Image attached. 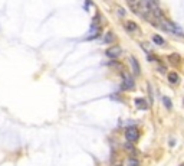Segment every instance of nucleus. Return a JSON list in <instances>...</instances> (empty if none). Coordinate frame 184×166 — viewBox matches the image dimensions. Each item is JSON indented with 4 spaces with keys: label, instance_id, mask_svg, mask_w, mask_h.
<instances>
[{
    "label": "nucleus",
    "instance_id": "nucleus-1",
    "mask_svg": "<svg viewBox=\"0 0 184 166\" xmlns=\"http://www.w3.org/2000/svg\"><path fill=\"white\" fill-rule=\"evenodd\" d=\"M125 139L128 140V142H137V140L139 139V132L137 127H127V130H125Z\"/></svg>",
    "mask_w": 184,
    "mask_h": 166
},
{
    "label": "nucleus",
    "instance_id": "nucleus-2",
    "mask_svg": "<svg viewBox=\"0 0 184 166\" xmlns=\"http://www.w3.org/2000/svg\"><path fill=\"white\" fill-rule=\"evenodd\" d=\"M121 53H122V49H121V46L114 45V46H109V48L106 49L105 55L108 58H111V59H116V58L121 57Z\"/></svg>",
    "mask_w": 184,
    "mask_h": 166
},
{
    "label": "nucleus",
    "instance_id": "nucleus-3",
    "mask_svg": "<svg viewBox=\"0 0 184 166\" xmlns=\"http://www.w3.org/2000/svg\"><path fill=\"white\" fill-rule=\"evenodd\" d=\"M122 78H124L122 90H131V88H134V79H132V77L130 75L128 72H124V74H122Z\"/></svg>",
    "mask_w": 184,
    "mask_h": 166
},
{
    "label": "nucleus",
    "instance_id": "nucleus-4",
    "mask_svg": "<svg viewBox=\"0 0 184 166\" xmlns=\"http://www.w3.org/2000/svg\"><path fill=\"white\" fill-rule=\"evenodd\" d=\"M130 64H131V67H132V71H134V74H135V75H139V64H138V61H137L135 57L130 58Z\"/></svg>",
    "mask_w": 184,
    "mask_h": 166
},
{
    "label": "nucleus",
    "instance_id": "nucleus-5",
    "mask_svg": "<svg viewBox=\"0 0 184 166\" xmlns=\"http://www.w3.org/2000/svg\"><path fill=\"white\" fill-rule=\"evenodd\" d=\"M124 26L130 33H135V32H138V26H137V23H134V22H130V20H128V22L124 23Z\"/></svg>",
    "mask_w": 184,
    "mask_h": 166
},
{
    "label": "nucleus",
    "instance_id": "nucleus-6",
    "mask_svg": "<svg viewBox=\"0 0 184 166\" xmlns=\"http://www.w3.org/2000/svg\"><path fill=\"white\" fill-rule=\"evenodd\" d=\"M135 106L138 107L139 110H147L148 108V104H147V101L144 100V98H135Z\"/></svg>",
    "mask_w": 184,
    "mask_h": 166
},
{
    "label": "nucleus",
    "instance_id": "nucleus-7",
    "mask_svg": "<svg viewBox=\"0 0 184 166\" xmlns=\"http://www.w3.org/2000/svg\"><path fill=\"white\" fill-rule=\"evenodd\" d=\"M153 42H154L155 45H160V46L165 45V41L160 36V35H153Z\"/></svg>",
    "mask_w": 184,
    "mask_h": 166
},
{
    "label": "nucleus",
    "instance_id": "nucleus-8",
    "mask_svg": "<svg viewBox=\"0 0 184 166\" xmlns=\"http://www.w3.org/2000/svg\"><path fill=\"white\" fill-rule=\"evenodd\" d=\"M178 79H180V77H178L177 72H170V74H168V81L171 84H177V83H178Z\"/></svg>",
    "mask_w": 184,
    "mask_h": 166
},
{
    "label": "nucleus",
    "instance_id": "nucleus-9",
    "mask_svg": "<svg viewBox=\"0 0 184 166\" xmlns=\"http://www.w3.org/2000/svg\"><path fill=\"white\" fill-rule=\"evenodd\" d=\"M163 103H164V106L167 107V108H168V110H171L173 104H171V100H170L168 97H164V98H163Z\"/></svg>",
    "mask_w": 184,
    "mask_h": 166
},
{
    "label": "nucleus",
    "instance_id": "nucleus-10",
    "mask_svg": "<svg viewBox=\"0 0 184 166\" xmlns=\"http://www.w3.org/2000/svg\"><path fill=\"white\" fill-rule=\"evenodd\" d=\"M170 62L177 65L178 62H180V57H178V55H171V57H170Z\"/></svg>",
    "mask_w": 184,
    "mask_h": 166
},
{
    "label": "nucleus",
    "instance_id": "nucleus-11",
    "mask_svg": "<svg viewBox=\"0 0 184 166\" xmlns=\"http://www.w3.org/2000/svg\"><path fill=\"white\" fill-rule=\"evenodd\" d=\"M114 41V33L112 32H108V33H106V36H105V42H112Z\"/></svg>",
    "mask_w": 184,
    "mask_h": 166
},
{
    "label": "nucleus",
    "instance_id": "nucleus-12",
    "mask_svg": "<svg viewBox=\"0 0 184 166\" xmlns=\"http://www.w3.org/2000/svg\"><path fill=\"white\" fill-rule=\"evenodd\" d=\"M127 165H128V166H138V162H137L135 159H128V160H127Z\"/></svg>",
    "mask_w": 184,
    "mask_h": 166
},
{
    "label": "nucleus",
    "instance_id": "nucleus-13",
    "mask_svg": "<svg viewBox=\"0 0 184 166\" xmlns=\"http://www.w3.org/2000/svg\"><path fill=\"white\" fill-rule=\"evenodd\" d=\"M125 147H127V149H128V152H134V150H135V149H134V147H132L131 144H127V146H125Z\"/></svg>",
    "mask_w": 184,
    "mask_h": 166
},
{
    "label": "nucleus",
    "instance_id": "nucleus-14",
    "mask_svg": "<svg viewBox=\"0 0 184 166\" xmlns=\"http://www.w3.org/2000/svg\"><path fill=\"white\" fill-rule=\"evenodd\" d=\"M180 166H184V162H183V163H181V165H180Z\"/></svg>",
    "mask_w": 184,
    "mask_h": 166
},
{
    "label": "nucleus",
    "instance_id": "nucleus-15",
    "mask_svg": "<svg viewBox=\"0 0 184 166\" xmlns=\"http://www.w3.org/2000/svg\"><path fill=\"white\" fill-rule=\"evenodd\" d=\"M118 166H121V165H118Z\"/></svg>",
    "mask_w": 184,
    "mask_h": 166
}]
</instances>
